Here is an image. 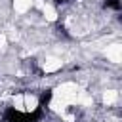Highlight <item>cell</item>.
Wrapping results in <instances>:
<instances>
[{"label":"cell","instance_id":"6da1fadb","mask_svg":"<svg viewBox=\"0 0 122 122\" xmlns=\"http://www.w3.org/2000/svg\"><path fill=\"white\" fill-rule=\"evenodd\" d=\"M40 116H42V107H38L32 114H23V112H19L15 109H8V112H6L8 122H36Z\"/></svg>","mask_w":122,"mask_h":122},{"label":"cell","instance_id":"7a4b0ae2","mask_svg":"<svg viewBox=\"0 0 122 122\" xmlns=\"http://www.w3.org/2000/svg\"><path fill=\"white\" fill-rule=\"evenodd\" d=\"M105 6H109L112 10H120V0H105Z\"/></svg>","mask_w":122,"mask_h":122},{"label":"cell","instance_id":"3957f363","mask_svg":"<svg viewBox=\"0 0 122 122\" xmlns=\"http://www.w3.org/2000/svg\"><path fill=\"white\" fill-rule=\"evenodd\" d=\"M50 97H51V92H50V90H48L46 93H42V99H40V107H42V105H46V103L50 101Z\"/></svg>","mask_w":122,"mask_h":122},{"label":"cell","instance_id":"277c9868","mask_svg":"<svg viewBox=\"0 0 122 122\" xmlns=\"http://www.w3.org/2000/svg\"><path fill=\"white\" fill-rule=\"evenodd\" d=\"M55 2H59V4H61V2H67V0H55Z\"/></svg>","mask_w":122,"mask_h":122}]
</instances>
